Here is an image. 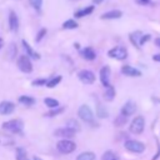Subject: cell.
I'll list each match as a JSON object with an SVG mask.
<instances>
[{"label": "cell", "instance_id": "7c38bea8", "mask_svg": "<svg viewBox=\"0 0 160 160\" xmlns=\"http://www.w3.org/2000/svg\"><path fill=\"white\" fill-rule=\"evenodd\" d=\"M15 110V104L11 101H1L0 102V114L1 115H10L11 112H14Z\"/></svg>", "mask_w": 160, "mask_h": 160}, {"label": "cell", "instance_id": "5bb4252c", "mask_svg": "<svg viewBox=\"0 0 160 160\" xmlns=\"http://www.w3.org/2000/svg\"><path fill=\"white\" fill-rule=\"evenodd\" d=\"M9 29L14 32L19 30V18L15 11H10L9 14Z\"/></svg>", "mask_w": 160, "mask_h": 160}, {"label": "cell", "instance_id": "484cf974", "mask_svg": "<svg viewBox=\"0 0 160 160\" xmlns=\"http://www.w3.org/2000/svg\"><path fill=\"white\" fill-rule=\"evenodd\" d=\"M60 81H61V76H60V75L52 76L51 79H49V80H48L46 86H48V88H50V89H51V88H55V86H56V85H58Z\"/></svg>", "mask_w": 160, "mask_h": 160}, {"label": "cell", "instance_id": "e575fe53", "mask_svg": "<svg viewBox=\"0 0 160 160\" xmlns=\"http://www.w3.org/2000/svg\"><path fill=\"white\" fill-rule=\"evenodd\" d=\"M150 38H151V36H150L149 34H142V36H141V39H140V46H142L146 41H149Z\"/></svg>", "mask_w": 160, "mask_h": 160}, {"label": "cell", "instance_id": "9a60e30c", "mask_svg": "<svg viewBox=\"0 0 160 160\" xmlns=\"http://www.w3.org/2000/svg\"><path fill=\"white\" fill-rule=\"evenodd\" d=\"M121 74L126 75V76H131V78L141 76V71L135 69V68H132V66H130V65H122L121 66Z\"/></svg>", "mask_w": 160, "mask_h": 160}, {"label": "cell", "instance_id": "9c48e42d", "mask_svg": "<svg viewBox=\"0 0 160 160\" xmlns=\"http://www.w3.org/2000/svg\"><path fill=\"white\" fill-rule=\"evenodd\" d=\"M135 111H136V104H135L134 101L129 100V101H126V102L122 105V108H121V110H120V114H121L122 116H125V118H129V116L134 115Z\"/></svg>", "mask_w": 160, "mask_h": 160}, {"label": "cell", "instance_id": "1f68e13d", "mask_svg": "<svg viewBox=\"0 0 160 160\" xmlns=\"http://www.w3.org/2000/svg\"><path fill=\"white\" fill-rule=\"evenodd\" d=\"M29 4L31 5L32 9H35L36 11H39L41 9V5H42V0H29Z\"/></svg>", "mask_w": 160, "mask_h": 160}, {"label": "cell", "instance_id": "8fae6325", "mask_svg": "<svg viewBox=\"0 0 160 160\" xmlns=\"http://www.w3.org/2000/svg\"><path fill=\"white\" fill-rule=\"evenodd\" d=\"M75 134H76L75 131L68 129L66 126L60 128V129H56V130L54 131V135H55V136H58V138H62V139H69V140H70L71 138H74Z\"/></svg>", "mask_w": 160, "mask_h": 160}, {"label": "cell", "instance_id": "ffe728a7", "mask_svg": "<svg viewBox=\"0 0 160 160\" xmlns=\"http://www.w3.org/2000/svg\"><path fill=\"white\" fill-rule=\"evenodd\" d=\"M19 102H21L25 106H31L35 104V99L32 96H29V95H21L19 98Z\"/></svg>", "mask_w": 160, "mask_h": 160}, {"label": "cell", "instance_id": "f1b7e54d", "mask_svg": "<svg viewBox=\"0 0 160 160\" xmlns=\"http://www.w3.org/2000/svg\"><path fill=\"white\" fill-rule=\"evenodd\" d=\"M64 110H65V108H62V106H58V108H55V109H50V111H48V112L45 114V116L52 118V116H56V115L61 114Z\"/></svg>", "mask_w": 160, "mask_h": 160}, {"label": "cell", "instance_id": "cb8c5ba5", "mask_svg": "<svg viewBox=\"0 0 160 160\" xmlns=\"http://www.w3.org/2000/svg\"><path fill=\"white\" fill-rule=\"evenodd\" d=\"M101 160H119V156H118L116 152H114L111 150H108V151H105L102 154Z\"/></svg>", "mask_w": 160, "mask_h": 160}, {"label": "cell", "instance_id": "f546056e", "mask_svg": "<svg viewBox=\"0 0 160 160\" xmlns=\"http://www.w3.org/2000/svg\"><path fill=\"white\" fill-rule=\"evenodd\" d=\"M16 160H29V158H28V154H26V151H25V149H22V148H18L16 149Z\"/></svg>", "mask_w": 160, "mask_h": 160}, {"label": "cell", "instance_id": "277c9868", "mask_svg": "<svg viewBox=\"0 0 160 160\" xmlns=\"http://www.w3.org/2000/svg\"><path fill=\"white\" fill-rule=\"evenodd\" d=\"M144 128H145V119L141 116V115H138L132 119V121L130 122V126H129V130L132 132V134H141L144 131Z\"/></svg>", "mask_w": 160, "mask_h": 160}, {"label": "cell", "instance_id": "e0dca14e", "mask_svg": "<svg viewBox=\"0 0 160 160\" xmlns=\"http://www.w3.org/2000/svg\"><path fill=\"white\" fill-rule=\"evenodd\" d=\"M121 16H122V11H120V10H110V11L104 12L100 18L102 20H112V19H119Z\"/></svg>", "mask_w": 160, "mask_h": 160}, {"label": "cell", "instance_id": "74e56055", "mask_svg": "<svg viewBox=\"0 0 160 160\" xmlns=\"http://www.w3.org/2000/svg\"><path fill=\"white\" fill-rule=\"evenodd\" d=\"M152 60L160 62V54H155V55H152Z\"/></svg>", "mask_w": 160, "mask_h": 160}, {"label": "cell", "instance_id": "7402d4cb", "mask_svg": "<svg viewBox=\"0 0 160 160\" xmlns=\"http://www.w3.org/2000/svg\"><path fill=\"white\" fill-rule=\"evenodd\" d=\"M76 160H95V154L91 151H84L78 155Z\"/></svg>", "mask_w": 160, "mask_h": 160}, {"label": "cell", "instance_id": "ac0fdd59", "mask_svg": "<svg viewBox=\"0 0 160 160\" xmlns=\"http://www.w3.org/2000/svg\"><path fill=\"white\" fill-rule=\"evenodd\" d=\"M94 9H95V6L94 5H89V6H86V8H82V9H80V10H78V11H75V18H84V16H88V15H90L92 11H94Z\"/></svg>", "mask_w": 160, "mask_h": 160}, {"label": "cell", "instance_id": "ba28073f", "mask_svg": "<svg viewBox=\"0 0 160 160\" xmlns=\"http://www.w3.org/2000/svg\"><path fill=\"white\" fill-rule=\"evenodd\" d=\"M78 78L84 84H94L95 82V74L91 70H86V69L80 70L78 72Z\"/></svg>", "mask_w": 160, "mask_h": 160}, {"label": "cell", "instance_id": "f35d334b", "mask_svg": "<svg viewBox=\"0 0 160 160\" xmlns=\"http://www.w3.org/2000/svg\"><path fill=\"white\" fill-rule=\"evenodd\" d=\"M155 45H156L158 48H160V38H156V39H155Z\"/></svg>", "mask_w": 160, "mask_h": 160}, {"label": "cell", "instance_id": "30bf717a", "mask_svg": "<svg viewBox=\"0 0 160 160\" xmlns=\"http://www.w3.org/2000/svg\"><path fill=\"white\" fill-rule=\"evenodd\" d=\"M99 76H100V81H101L102 86L109 88L110 86V68L109 66H102L100 69Z\"/></svg>", "mask_w": 160, "mask_h": 160}, {"label": "cell", "instance_id": "d6a6232c", "mask_svg": "<svg viewBox=\"0 0 160 160\" xmlns=\"http://www.w3.org/2000/svg\"><path fill=\"white\" fill-rule=\"evenodd\" d=\"M45 35H46V29H45V28L40 29V30H39V32H38V34H36V36H35V41H36V42H40Z\"/></svg>", "mask_w": 160, "mask_h": 160}, {"label": "cell", "instance_id": "3957f363", "mask_svg": "<svg viewBox=\"0 0 160 160\" xmlns=\"http://www.w3.org/2000/svg\"><path fill=\"white\" fill-rule=\"evenodd\" d=\"M56 149L61 154H71L76 149V144L69 139H61L56 144Z\"/></svg>", "mask_w": 160, "mask_h": 160}, {"label": "cell", "instance_id": "60d3db41", "mask_svg": "<svg viewBox=\"0 0 160 160\" xmlns=\"http://www.w3.org/2000/svg\"><path fill=\"white\" fill-rule=\"evenodd\" d=\"M2 46H4V41H2V39L0 38V49H1Z\"/></svg>", "mask_w": 160, "mask_h": 160}, {"label": "cell", "instance_id": "4fadbf2b", "mask_svg": "<svg viewBox=\"0 0 160 160\" xmlns=\"http://www.w3.org/2000/svg\"><path fill=\"white\" fill-rule=\"evenodd\" d=\"M21 44H22V48H24V50H25V55L28 56V58H31V59H40V55H39V52H36L30 45H29V42L26 41V40H21Z\"/></svg>", "mask_w": 160, "mask_h": 160}, {"label": "cell", "instance_id": "8992f818", "mask_svg": "<svg viewBox=\"0 0 160 160\" xmlns=\"http://www.w3.org/2000/svg\"><path fill=\"white\" fill-rule=\"evenodd\" d=\"M108 55L109 58L111 59H116V60H124L128 58V50L125 46H121V45H118L112 49H110L108 51Z\"/></svg>", "mask_w": 160, "mask_h": 160}, {"label": "cell", "instance_id": "ab89813d", "mask_svg": "<svg viewBox=\"0 0 160 160\" xmlns=\"http://www.w3.org/2000/svg\"><path fill=\"white\" fill-rule=\"evenodd\" d=\"M104 0H92V2L94 4H100V2H102Z\"/></svg>", "mask_w": 160, "mask_h": 160}, {"label": "cell", "instance_id": "4316f807", "mask_svg": "<svg viewBox=\"0 0 160 160\" xmlns=\"http://www.w3.org/2000/svg\"><path fill=\"white\" fill-rule=\"evenodd\" d=\"M78 28V22L72 19H69L66 21L62 22V29H68V30H71V29H76Z\"/></svg>", "mask_w": 160, "mask_h": 160}, {"label": "cell", "instance_id": "d4e9b609", "mask_svg": "<svg viewBox=\"0 0 160 160\" xmlns=\"http://www.w3.org/2000/svg\"><path fill=\"white\" fill-rule=\"evenodd\" d=\"M44 104L50 109H55V108L59 106V101L56 99H52V98H45L44 99Z\"/></svg>", "mask_w": 160, "mask_h": 160}, {"label": "cell", "instance_id": "d6986e66", "mask_svg": "<svg viewBox=\"0 0 160 160\" xmlns=\"http://www.w3.org/2000/svg\"><path fill=\"white\" fill-rule=\"evenodd\" d=\"M141 36H142L141 31H134V32H131L129 35V39H130L132 45H135L136 48H140V39H141Z\"/></svg>", "mask_w": 160, "mask_h": 160}, {"label": "cell", "instance_id": "2e32d148", "mask_svg": "<svg viewBox=\"0 0 160 160\" xmlns=\"http://www.w3.org/2000/svg\"><path fill=\"white\" fill-rule=\"evenodd\" d=\"M80 55H81V58H84L85 60H89V61L95 60V58H96L95 50L92 48H90V46H86V48L81 49L80 50Z\"/></svg>", "mask_w": 160, "mask_h": 160}, {"label": "cell", "instance_id": "d590c367", "mask_svg": "<svg viewBox=\"0 0 160 160\" xmlns=\"http://www.w3.org/2000/svg\"><path fill=\"white\" fill-rule=\"evenodd\" d=\"M135 1H136V4H138V5H141V6L148 5V4L150 2V0H135Z\"/></svg>", "mask_w": 160, "mask_h": 160}, {"label": "cell", "instance_id": "52a82bcc", "mask_svg": "<svg viewBox=\"0 0 160 160\" xmlns=\"http://www.w3.org/2000/svg\"><path fill=\"white\" fill-rule=\"evenodd\" d=\"M18 68H19L22 72H25V74L31 72V71H32V64H31L30 58H28L26 55L19 56V59H18Z\"/></svg>", "mask_w": 160, "mask_h": 160}, {"label": "cell", "instance_id": "836d02e7", "mask_svg": "<svg viewBox=\"0 0 160 160\" xmlns=\"http://www.w3.org/2000/svg\"><path fill=\"white\" fill-rule=\"evenodd\" d=\"M46 82H48L46 79H36V80H34L31 84H32L34 86H44V85H46Z\"/></svg>", "mask_w": 160, "mask_h": 160}, {"label": "cell", "instance_id": "5b68a950", "mask_svg": "<svg viewBox=\"0 0 160 160\" xmlns=\"http://www.w3.org/2000/svg\"><path fill=\"white\" fill-rule=\"evenodd\" d=\"M124 146H125L126 150H129L130 152H135V154H140V152H142L145 150V145L141 141L134 140V139L126 140L125 144H124Z\"/></svg>", "mask_w": 160, "mask_h": 160}, {"label": "cell", "instance_id": "6da1fadb", "mask_svg": "<svg viewBox=\"0 0 160 160\" xmlns=\"http://www.w3.org/2000/svg\"><path fill=\"white\" fill-rule=\"evenodd\" d=\"M78 115L84 122H86V124H89L91 126H96L98 125L95 122V120H94V112L88 105H81L79 108V110H78Z\"/></svg>", "mask_w": 160, "mask_h": 160}, {"label": "cell", "instance_id": "603a6c76", "mask_svg": "<svg viewBox=\"0 0 160 160\" xmlns=\"http://www.w3.org/2000/svg\"><path fill=\"white\" fill-rule=\"evenodd\" d=\"M65 126H66L68 129H70V130L75 131V132L80 130V125H79V122H78L76 120H74V119H70V120H68Z\"/></svg>", "mask_w": 160, "mask_h": 160}, {"label": "cell", "instance_id": "7a4b0ae2", "mask_svg": "<svg viewBox=\"0 0 160 160\" xmlns=\"http://www.w3.org/2000/svg\"><path fill=\"white\" fill-rule=\"evenodd\" d=\"M22 121L20 119H11L2 122V128L12 134H20L22 131Z\"/></svg>", "mask_w": 160, "mask_h": 160}, {"label": "cell", "instance_id": "4dcf8cb0", "mask_svg": "<svg viewBox=\"0 0 160 160\" xmlns=\"http://www.w3.org/2000/svg\"><path fill=\"white\" fill-rule=\"evenodd\" d=\"M126 121H128V118H125V116H122V115L120 114V115H118V116L114 119V125H115V126H122V125L126 124Z\"/></svg>", "mask_w": 160, "mask_h": 160}, {"label": "cell", "instance_id": "83f0119b", "mask_svg": "<svg viewBox=\"0 0 160 160\" xmlns=\"http://www.w3.org/2000/svg\"><path fill=\"white\" fill-rule=\"evenodd\" d=\"M96 115H98V118L102 119V118H108L109 112H108V110L105 108H102L101 104H98V106H96Z\"/></svg>", "mask_w": 160, "mask_h": 160}, {"label": "cell", "instance_id": "8d00e7d4", "mask_svg": "<svg viewBox=\"0 0 160 160\" xmlns=\"http://www.w3.org/2000/svg\"><path fill=\"white\" fill-rule=\"evenodd\" d=\"M11 50H10V56H14L15 54H16V46L14 45V44H11Z\"/></svg>", "mask_w": 160, "mask_h": 160}, {"label": "cell", "instance_id": "44dd1931", "mask_svg": "<svg viewBox=\"0 0 160 160\" xmlns=\"http://www.w3.org/2000/svg\"><path fill=\"white\" fill-rule=\"evenodd\" d=\"M114 98H115V89H114L112 85H110L109 88H106V90L104 92V99L106 101H112Z\"/></svg>", "mask_w": 160, "mask_h": 160}, {"label": "cell", "instance_id": "b9f144b4", "mask_svg": "<svg viewBox=\"0 0 160 160\" xmlns=\"http://www.w3.org/2000/svg\"><path fill=\"white\" fill-rule=\"evenodd\" d=\"M32 160H41L40 158H38V156H32Z\"/></svg>", "mask_w": 160, "mask_h": 160}]
</instances>
